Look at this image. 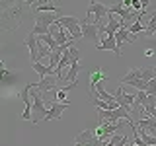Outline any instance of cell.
Segmentation results:
<instances>
[{
  "label": "cell",
  "instance_id": "cell-27",
  "mask_svg": "<svg viewBox=\"0 0 156 146\" xmlns=\"http://www.w3.org/2000/svg\"><path fill=\"white\" fill-rule=\"evenodd\" d=\"M140 4H143V8L148 10V6H150V0H140Z\"/></svg>",
  "mask_w": 156,
  "mask_h": 146
},
{
  "label": "cell",
  "instance_id": "cell-26",
  "mask_svg": "<svg viewBox=\"0 0 156 146\" xmlns=\"http://www.w3.org/2000/svg\"><path fill=\"white\" fill-rule=\"evenodd\" d=\"M131 6H133V10H135V12H140V10H146V8H143V4H140V0H133V4H131Z\"/></svg>",
  "mask_w": 156,
  "mask_h": 146
},
{
  "label": "cell",
  "instance_id": "cell-8",
  "mask_svg": "<svg viewBox=\"0 0 156 146\" xmlns=\"http://www.w3.org/2000/svg\"><path fill=\"white\" fill-rule=\"evenodd\" d=\"M33 90V82L31 84H26V88H22V90L18 92V97L23 101V105H26V111L22 113V119L23 121H31V99H29V92Z\"/></svg>",
  "mask_w": 156,
  "mask_h": 146
},
{
  "label": "cell",
  "instance_id": "cell-20",
  "mask_svg": "<svg viewBox=\"0 0 156 146\" xmlns=\"http://www.w3.org/2000/svg\"><path fill=\"white\" fill-rule=\"evenodd\" d=\"M154 33H156V10L150 14L148 22H146V27H144V35L146 37H152Z\"/></svg>",
  "mask_w": 156,
  "mask_h": 146
},
{
  "label": "cell",
  "instance_id": "cell-9",
  "mask_svg": "<svg viewBox=\"0 0 156 146\" xmlns=\"http://www.w3.org/2000/svg\"><path fill=\"white\" fill-rule=\"evenodd\" d=\"M94 49L96 51H104L105 49V51H111V53H115L117 57H121V47L117 45V39H115V35H111V33H107Z\"/></svg>",
  "mask_w": 156,
  "mask_h": 146
},
{
  "label": "cell",
  "instance_id": "cell-14",
  "mask_svg": "<svg viewBox=\"0 0 156 146\" xmlns=\"http://www.w3.org/2000/svg\"><path fill=\"white\" fill-rule=\"evenodd\" d=\"M113 96H115V99L119 101V105H125V107H131L133 109V103L136 101V94H125V90H123V84H119V88L113 92Z\"/></svg>",
  "mask_w": 156,
  "mask_h": 146
},
{
  "label": "cell",
  "instance_id": "cell-1",
  "mask_svg": "<svg viewBox=\"0 0 156 146\" xmlns=\"http://www.w3.org/2000/svg\"><path fill=\"white\" fill-rule=\"evenodd\" d=\"M26 0H0V27L4 31H14L22 26L27 16Z\"/></svg>",
  "mask_w": 156,
  "mask_h": 146
},
{
  "label": "cell",
  "instance_id": "cell-6",
  "mask_svg": "<svg viewBox=\"0 0 156 146\" xmlns=\"http://www.w3.org/2000/svg\"><path fill=\"white\" fill-rule=\"evenodd\" d=\"M82 33H84V37L82 39H86V41H92L94 43V47L100 43V31H98V23H90V16H88L86 19H82Z\"/></svg>",
  "mask_w": 156,
  "mask_h": 146
},
{
  "label": "cell",
  "instance_id": "cell-21",
  "mask_svg": "<svg viewBox=\"0 0 156 146\" xmlns=\"http://www.w3.org/2000/svg\"><path fill=\"white\" fill-rule=\"evenodd\" d=\"M31 66H33V70L37 72L39 76H49V74H53V72H55V68H51V66H45V64H41V62H31Z\"/></svg>",
  "mask_w": 156,
  "mask_h": 146
},
{
  "label": "cell",
  "instance_id": "cell-12",
  "mask_svg": "<svg viewBox=\"0 0 156 146\" xmlns=\"http://www.w3.org/2000/svg\"><path fill=\"white\" fill-rule=\"evenodd\" d=\"M90 14H94V23L101 22L104 16H109V6H105V4L101 2H94V0H90V6H88V16Z\"/></svg>",
  "mask_w": 156,
  "mask_h": 146
},
{
  "label": "cell",
  "instance_id": "cell-25",
  "mask_svg": "<svg viewBox=\"0 0 156 146\" xmlns=\"http://www.w3.org/2000/svg\"><path fill=\"white\" fill-rule=\"evenodd\" d=\"M146 92L156 96V78H150V80H148V84H146Z\"/></svg>",
  "mask_w": 156,
  "mask_h": 146
},
{
  "label": "cell",
  "instance_id": "cell-15",
  "mask_svg": "<svg viewBox=\"0 0 156 146\" xmlns=\"http://www.w3.org/2000/svg\"><path fill=\"white\" fill-rule=\"evenodd\" d=\"M78 70H80V57H78V49H76V53H74V58H72L70 66H68V74H66V78H65V80H68V82H76Z\"/></svg>",
  "mask_w": 156,
  "mask_h": 146
},
{
  "label": "cell",
  "instance_id": "cell-17",
  "mask_svg": "<svg viewBox=\"0 0 156 146\" xmlns=\"http://www.w3.org/2000/svg\"><path fill=\"white\" fill-rule=\"evenodd\" d=\"M88 80H90V88H94L98 82H105V80H107V74L104 72V68H101V66H96L94 70L90 72Z\"/></svg>",
  "mask_w": 156,
  "mask_h": 146
},
{
  "label": "cell",
  "instance_id": "cell-18",
  "mask_svg": "<svg viewBox=\"0 0 156 146\" xmlns=\"http://www.w3.org/2000/svg\"><path fill=\"white\" fill-rule=\"evenodd\" d=\"M0 76H2V84L4 86H10V84H14V82L18 80L22 74H16V72H10L6 66L4 68H0Z\"/></svg>",
  "mask_w": 156,
  "mask_h": 146
},
{
  "label": "cell",
  "instance_id": "cell-13",
  "mask_svg": "<svg viewBox=\"0 0 156 146\" xmlns=\"http://www.w3.org/2000/svg\"><path fill=\"white\" fill-rule=\"evenodd\" d=\"M26 47L29 49V61L31 62H37L39 61V39L37 35H33L31 31H29V35L26 37Z\"/></svg>",
  "mask_w": 156,
  "mask_h": 146
},
{
  "label": "cell",
  "instance_id": "cell-7",
  "mask_svg": "<svg viewBox=\"0 0 156 146\" xmlns=\"http://www.w3.org/2000/svg\"><path fill=\"white\" fill-rule=\"evenodd\" d=\"M57 80L58 78L55 76H43L39 82H33V88H37V90H41V94L43 96H47V94H53L55 96V92H57Z\"/></svg>",
  "mask_w": 156,
  "mask_h": 146
},
{
  "label": "cell",
  "instance_id": "cell-19",
  "mask_svg": "<svg viewBox=\"0 0 156 146\" xmlns=\"http://www.w3.org/2000/svg\"><path fill=\"white\" fill-rule=\"evenodd\" d=\"M76 86H78V82H68V86H65L62 90H57V92H55V99H57V101H66L68 92H72Z\"/></svg>",
  "mask_w": 156,
  "mask_h": 146
},
{
  "label": "cell",
  "instance_id": "cell-4",
  "mask_svg": "<svg viewBox=\"0 0 156 146\" xmlns=\"http://www.w3.org/2000/svg\"><path fill=\"white\" fill-rule=\"evenodd\" d=\"M55 23L65 26L68 29V33L72 35V39H82L84 37V33H82V22L78 18H74V16H61Z\"/></svg>",
  "mask_w": 156,
  "mask_h": 146
},
{
  "label": "cell",
  "instance_id": "cell-24",
  "mask_svg": "<svg viewBox=\"0 0 156 146\" xmlns=\"http://www.w3.org/2000/svg\"><path fill=\"white\" fill-rule=\"evenodd\" d=\"M144 27H146L144 23L140 22V19H136V22H133V23L129 26V31L135 33V35H139V33H144Z\"/></svg>",
  "mask_w": 156,
  "mask_h": 146
},
{
  "label": "cell",
  "instance_id": "cell-2",
  "mask_svg": "<svg viewBox=\"0 0 156 146\" xmlns=\"http://www.w3.org/2000/svg\"><path fill=\"white\" fill-rule=\"evenodd\" d=\"M57 14L58 12H35L33 18H35V26H33L31 33L33 35H43V33H49L51 26L57 22Z\"/></svg>",
  "mask_w": 156,
  "mask_h": 146
},
{
  "label": "cell",
  "instance_id": "cell-3",
  "mask_svg": "<svg viewBox=\"0 0 156 146\" xmlns=\"http://www.w3.org/2000/svg\"><path fill=\"white\" fill-rule=\"evenodd\" d=\"M140 78H144V80H150V78H156V66H140V68H131L129 72H127L125 76L119 78V84H127L129 86L133 80H140Z\"/></svg>",
  "mask_w": 156,
  "mask_h": 146
},
{
  "label": "cell",
  "instance_id": "cell-16",
  "mask_svg": "<svg viewBox=\"0 0 156 146\" xmlns=\"http://www.w3.org/2000/svg\"><path fill=\"white\" fill-rule=\"evenodd\" d=\"M135 33H131L129 31V27L127 26H123V27H119V31L115 33V39H117V45L121 47V43L123 41H127V43H135Z\"/></svg>",
  "mask_w": 156,
  "mask_h": 146
},
{
  "label": "cell",
  "instance_id": "cell-22",
  "mask_svg": "<svg viewBox=\"0 0 156 146\" xmlns=\"http://www.w3.org/2000/svg\"><path fill=\"white\" fill-rule=\"evenodd\" d=\"M129 142H131L129 136H123V134H119V133H113L107 144H109V146H117V144H129Z\"/></svg>",
  "mask_w": 156,
  "mask_h": 146
},
{
  "label": "cell",
  "instance_id": "cell-11",
  "mask_svg": "<svg viewBox=\"0 0 156 146\" xmlns=\"http://www.w3.org/2000/svg\"><path fill=\"white\" fill-rule=\"evenodd\" d=\"M72 142L76 146H96V144H100V138H98L96 133H92L90 129H84L78 136H74Z\"/></svg>",
  "mask_w": 156,
  "mask_h": 146
},
{
  "label": "cell",
  "instance_id": "cell-5",
  "mask_svg": "<svg viewBox=\"0 0 156 146\" xmlns=\"http://www.w3.org/2000/svg\"><path fill=\"white\" fill-rule=\"evenodd\" d=\"M41 96H43V94H41ZM41 96H39L37 92H33V90H31V97H33L31 123H33V125L41 123V121H45V117H47V113H49V109H45V105H43V99H41Z\"/></svg>",
  "mask_w": 156,
  "mask_h": 146
},
{
  "label": "cell",
  "instance_id": "cell-10",
  "mask_svg": "<svg viewBox=\"0 0 156 146\" xmlns=\"http://www.w3.org/2000/svg\"><path fill=\"white\" fill-rule=\"evenodd\" d=\"M70 107V101H53L51 107H49V113L45 117V121H58L62 117V113H65V109H68Z\"/></svg>",
  "mask_w": 156,
  "mask_h": 146
},
{
  "label": "cell",
  "instance_id": "cell-23",
  "mask_svg": "<svg viewBox=\"0 0 156 146\" xmlns=\"http://www.w3.org/2000/svg\"><path fill=\"white\" fill-rule=\"evenodd\" d=\"M31 12H33V14H35V12H61V8H58L57 4H55V0H53V2H47V4H43V6H37V8H33Z\"/></svg>",
  "mask_w": 156,
  "mask_h": 146
}]
</instances>
